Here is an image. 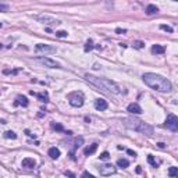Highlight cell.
<instances>
[{
    "label": "cell",
    "mask_w": 178,
    "mask_h": 178,
    "mask_svg": "<svg viewBox=\"0 0 178 178\" xmlns=\"http://www.w3.org/2000/svg\"><path fill=\"white\" fill-rule=\"evenodd\" d=\"M9 4H6V3H0V11L1 13H6V11H9Z\"/></svg>",
    "instance_id": "29"
},
{
    "label": "cell",
    "mask_w": 178,
    "mask_h": 178,
    "mask_svg": "<svg viewBox=\"0 0 178 178\" xmlns=\"http://www.w3.org/2000/svg\"><path fill=\"white\" fill-rule=\"evenodd\" d=\"M99 159H100V160H109V159H110V153H109V152H103L99 156Z\"/></svg>",
    "instance_id": "28"
},
{
    "label": "cell",
    "mask_w": 178,
    "mask_h": 178,
    "mask_svg": "<svg viewBox=\"0 0 178 178\" xmlns=\"http://www.w3.org/2000/svg\"><path fill=\"white\" fill-rule=\"evenodd\" d=\"M168 175H170V177H178V168L177 167H170L168 168Z\"/></svg>",
    "instance_id": "24"
},
{
    "label": "cell",
    "mask_w": 178,
    "mask_h": 178,
    "mask_svg": "<svg viewBox=\"0 0 178 178\" xmlns=\"http://www.w3.org/2000/svg\"><path fill=\"white\" fill-rule=\"evenodd\" d=\"M18 71H20V70H11V71H10V70H4L3 73H4V74H17Z\"/></svg>",
    "instance_id": "31"
},
{
    "label": "cell",
    "mask_w": 178,
    "mask_h": 178,
    "mask_svg": "<svg viewBox=\"0 0 178 178\" xmlns=\"http://www.w3.org/2000/svg\"><path fill=\"white\" fill-rule=\"evenodd\" d=\"M82 143H84V138L82 136H78L77 139H75V145H74V150L75 149H78L79 146H82ZM74 150L71 152V159H74Z\"/></svg>",
    "instance_id": "20"
},
{
    "label": "cell",
    "mask_w": 178,
    "mask_h": 178,
    "mask_svg": "<svg viewBox=\"0 0 178 178\" xmlns=\"http://www.w3.org/2000/svg\"><path fill=\"white\" fill-rule=\"evenodd\" d=\"M68 99V103L73 106V107H82L84 106V93L81 92V90H74L71 93H68L67 96Z\"/></svg>",
    "instance_id": "4"
},
{
    "label": "cell",
    "mask_w": 178,
    "mask_h": 178,
    "mask_svg": "<svg viewBox=\"0 0 178 178\" xmlns=\"http://www.w3.org/2000/svg\"><path fill=\"white\" fill-rule=\"evenodd\" d=\"M38 63H41L43 64L45 67H49V68H61V64L57 63L56 60H52V58H49V57H38L35 58Z\"/></svg>",
    "instance_id": "6"
},
{
    "label": "cell",
    "mask_w": 178,
    "mask_h": 178,
    "mask_svg": "<svg viewBox=\"0 0 178 178\" xmlns=\"http://www.w3.org/2000/svg\"><path fill=\"white\" fill-rule=\"evenodd\" d=\"M93 42H92V41H90V39H89V41H88V42H86V43H85V47H84V50H85V52H86V53H88V52H90V50H92V49H93Z\"/></svg>",
    "instance_id": "23"
},
{
    "label": "cell",
    "mask_w": 178,
    "mask_h": 178,
    "mask_svg": "<svg viewBox=\"0 0 178 178\" xmlns=\"http://www.w3.org/2000/svg\"><path fill=\"white\" fill-rule=\"evenodd\" d=\"M122 122L127 128L139 132V134H143V135H152L153 134V127L146 124L145 121L136 120V118H124Z\"/></svg>",
    "instance_id": "3"
},
{
    "label": "cell",
    "mask_w": 178,
    "mask_h": 178,
    "mask_svg": "<svg viewBox=\"0 0 178 178\" xmlns=\"http://www.w3.org/2000/svg\"><path fill=\"white\" fill-rule=\"evenodd\" d=\"M82 177H89V178H93V175H92V174H89L88 171H84V173H82Z\"/></svg>",
    "instance_id": "34"
},
{
    "label": "cell",
    "mask_w": 178,
    "mask_h": 178,
    "mask_svg": "<svg viewBox=\"0 0 178 178\" xmlns=\"http://www.w3.org/2000/svg\"><path fill=\"white\" fill-rule=\"evenodd\" d=\"M117 166L120 168H127L130 166V162H128L127 159H118V160H117Z\"/></svg>",
    "instance_id": "21"
},
{
    "label": "cell",
    "mask_w": 178,
    "mask_h": 178,
    "mask_svg": "<svg viewBox=\"0 0 178 178\" xmlns=\"http://www.w3.org/2000/svg\"><path fill=\"white\" fill-rule=\"evenodd\" d=\"M127 153H128L130 156H132V157H136V153L134 152V150H131V149H127Z\"/></svg>",
    "instance_id": "32"
},
{
    "label": "cell",
    "mask_w": 178,
    "mask_h": 178,
    "mask_svg": "<svg viewBox=\"0 0 178 178\" xmlns=\"http://www.w3.org/2000/svg\"><path fill=\"white\" fill-rule=\"evenodd\" d=\"M164 125H166V128L170 130V131L177 132L178 131V117L177 115H174V114H168Z\"/></svg>",
    "instance_id": "5"
},
{
    "label": "cell",
    "mask_w": 178,
    "mask_h": 178,
    "mask_svg": "<svg viewBox=\"0 0 178 178\" xmlns=\"http://www.w3.org/2000/svg\"><path fill=\"white\" fill-rule=\"evenodd\" d=\"M35 52L36 53H56V47L50 46V45H45V43H38L35 46Z\"/></svg>",
    "instance_id": "9"
},
{
    "label": "cell",
    "mask_w": 178,
    "mask_h": 178,
    "mask_svg": "<svg viewBox=\"0 0 178 178\" xmlns=\"http://www.w3.org/2000/svg\"><path fill=\"white\" fill-rule=\"evenodd\" d=\"M0 47H1V43H0Z\"/></svg>",
    "instance_id": "38"
},
{
    "label": "cell",
    "mask_w": 178,
    "mask_h": 178,
    "mask_svg": "<svg viewBox=\"0 0 178 178\" xmlns=\"http://www.w3.org/2000/svg\"><path fill=\"white\" fill-rule=\"evenodd\" d=\"M47 155L50 156V159L56 160V159L60 157V150H58L57 147H50V149H49V152H47Z\"/></svg>",
    "instance_id": "17"
},
{
    "label": "cell",
    "mask_w": 178,
    "mask_h": 178,
    "mask_svg": "<svg viewBox=\"0 0 178 178\" xmlns=\"http://www.w3.org/2000/svg\"><path fill=\"white\" fill-rule=\"evenodd\" d=\"M142 79L143 82L149 86V88L155 89V90H159V92H170L171 90V82L168 81L167 78H164L159 74L155 73H146L142 75Z\"/></svg>",
    "instance_id": "1"
},
{
    "label": "cell",
    "mask_w": 178,
    "mask_h": 178,
    "mask_svg": "<svg viewBox=\"0 0 178 178\" xmlns=\"http://www.w3.org/2000/svg\"><path fill=\"white\" fill-rule=\"evenodd\" d=\"M115 32H117V33H125L127 29H121V28H117V29H115Z\"/></svg>",
    "instance_id": "35"
},
{
    "label": "cell",
    "mask_w": 178,
    "mask_h": 178,
    "mask_svg": "<svg viewBox=\"0 0 178 178\" xmlns=\"http://www.w3.org/2000/svg\"><path fill=\"white\" fill-rule=\"evenodd\" d=\"M173 1H177V0H173Z\"/></svg>",
    "instance_id": "39"
},
{
    "label": "cell",
    "mask_w": 178,
    "mask_h": 178,
    "mask_svg": "<svg viewBox=\"0 0 178 178\" xmlns=\"http://www.w3.org/2000/svg\"><path fill=\"white\" fill-rule=\"evenodd\" d=\"M64 174H66V175H68V177H75V174L71 173V171H66Z\"/></svg>",
    "instance_id": "36"
},
{
    "label": "cell",
    "mask_w": 178,
    "mask_h": 178,
    "mask_svg": "<svg viewBox=\"0 0 178 178\" xmlns=\"http://www.w3.org/2000/svg\"><path fill=\"white\" fill-rule=\"evenodd\" d=\"M147 162H149V164H150V166H153V167H157V166H159V163H157L156 160L153 159L152 155H149V156H147Z\"/></svg>",
    "instance_id": "25"
},
{
    "label": "cell",
    "mask_w": 178,
    "mask_h": 178,
    "mask_svg": "<svg viewBox=\"0 0 178 178\" xmlns=\"http://www.w3.org/2000/svg\"><path fill=\"white\" fill-rule=\"evenodd\" d=\"M28 99H26L25 96H22V95H18L16 98V102H14V107H18V106H22V107H26L28 106Z\"/></svg>",
    "instance_id": "11"
},
{
    "label": "cell",
    "mask_w": 178,
    "mask_h": 178,
    "mask_svg": "<svg viewBox=\"0 0 178 178\" xmlns=\"http://www.w3.org/2000/svg\"><path fill=\"white\" fill-rule=\"evenodd\" d=\"M31 95H32V96H35V98H38L41 102H45V103L49 102V95H47V92H41V93H38V92L31 90Z\"/></svg>",
    "instance_id": "14"
},
{
    "label": "cell",
    "mask_w": 178,
    "mask_h": 178,
    "mask_svg": "<svg viewBox=\"0 0 178 178\" xmlns=\"http://www.w3.org/2000/svg\"><path fill=\"white\" fill-rule=\"evenodd\" d=\"M56 36H57V38H67L68 32L67 31H57V32H56Z\"/></svg>",
    "instance_id": "27"
},
{
    "label": "cell",
    "mask_w": 178,
    "mask_h": 178,
    "mask_svg": "<svg viewBox=\"0 0 178 178\" xmlns=\"http://www.w3.org/2000/svg\"><path fill=\"white\" fill-rule=\"evenodd\" d=\"M4 138H7V139H17V134L14 131H6Z\"/></svg>",
    "instance_id": "22"
},
{
    "label": "cell",
    "mask_w": 178,
    "mask_h": 178,
    "mask_svg": "<svg viewBox=\"0 0 178 178\" xmlns=\"http://www.w3.org/2000/svg\"><path fill=\"white\" fill-rule=\"evenodd\" d=\"M25 134L28 136H31V138H36V135H35V134H31V131H29V130H25Z\"/></svg>",
    "instance_id": "33"
},
{
    "label": "cell",
    "mask_w": 178,
    "mask_h": 178,
    "mask_svg": "<svg viewBox=\"0 0 178 178\" xmlns=\"http://www.w3.org/2000/svg\"><path fill=\"white\" fill-rule=\"evenodd\" d=\"M107 107H109V105H107V102H106L105 99L99 98V99L95 100V109H96V110L103 111V110H106Z\"/></svg>",
    "instance_id": "10"
},
{
    "label": "cell",
    "mask_w": 178,
    "mask_h": 178,
    "mask_svg": "<svg viewBox=\"0 0 178 178\" xmlns=\"http://www.w3.org/2000/svg\"><path fill=\"white\" fill-rule=\"evenodd\" d=\"M160 29H163V31H166V32H170V33L173 32V28H171V26L164 25V24H163V25H160Z\"/></svg>",
    "instance_id": "30"
},
{
    "label": "cell",
    "mask_w": 178,
    "mask_h": 178,
    "mask_svg": "<svg viewBox=\"0 0 178 178\" xmlns=\"http://www.w3.org/2000/svg\"><path fill=\"white\" fill-rule=\"evenodd\" d=\"M146 14L147 16H155V14H157L159 13V9H157V6H155V4H149V6H146Z\"/></svg>",
    "instance_id": "18"
},
{
    "label": "cell",
    "mask_w": 178,
    "mask_h": 178,
    "mask_svg": "<svg viewBox=\"0 0 178 178\" xmlns=\"http://www.w3.org/2000/svg\"><path fill=\"white\" fill-rule=\"evenodd\" d=\"M132 46L135 47V49H143L145 47V43L142 42V41H135V42L132 43Z\"/></svg>",
    "instance_id": "26"
},
{
    "label": "cell",
    "mask_w": 178,
    "mask_h": 178,
    "mask_svg": "<svg viewBox=\"0 0 178 178\" xmlns=\"http://www.w3.org/2000/svg\"><path fill=\"white\" fill-rule=\"evenodd\" d=\"M127 111H130V113H132V114H142V113H143L142 109H141V106L138 105V103H131V105H128Z\"/></svg>",
    "instance_id": "12"
},
{
    "label": "cell",
    "mask_w": 178,
    "mask_h": 178,
    "mask_svg": "<svg viewBox=\"0 0 178 178\" xmlns=\"http://www.w3.org/2000/svg\"><path fill=\"white\" fill-rule=\"evenodd\" d=\"M52 128L54 130V131H57V132H64V134H67V135H71L73 132L71 131H67L66 128H64L60 122H52Z\"/></svg>",
    "instance_id": "15"
},
{
    "label": "cell",
    "mask_w": 178,
    "mask_h": 178,
    "mask_svg": "<svg viewBox=\"0 0 178 178\" xmlns=\"http://www.w3.org/2000/svg\"><path fill=\"white\" fill-rule=\"evenodd\" d=\"M85 79L88 81L89 84L95 85L96 88L107 90V92H110V93H114V95L122 93V88H121L118 84H115L114 81H111V79L99 78V77H95V75H90V74H86V75H85Z\"/></svg>",
    "instance_id": "2"
},
{
    "label": "cell",
    "mask_w": 178,
    "mask_h": 178,
    "mask_svg": "<svg viewBox=\"0 0 178 178\" xmlns=\"http://www.w3.org/2000/svg\"><path fill=\"white\" fill-rule=\"evenodd\" d=\"M35 20L39 22H42V24H46V25H58V24H60V21H58L57 18L50 17V16H36Z\"/></svg>",
    "instance_id": "7"
},
{
    "label": "cell",
    "mask_w": 178,
    "mask_h": 178,
    "mask_svg": "<svg viewBox=\"0 0 178 178\" xmlns=\"http://www.w3.org/2000/svg\"><path fill=\"white\" fill-rule=\"evenodd\" d=\"M166 52V47L162 45H153L152 46V53L153 54H164Z\"/></svg>",
    "instance_id": "16"
},
{
    "label": "cell",
    "mask_w": 178,
    "mask_h": 178,
    "mask_svg": "<svg viewBox=\"0 0 178 178\" xmlns=\"http://www.w3.org/2000/svg\"><path fill=\"white\" fill-rule=\"evenodd\" d=\"M1 26H3V24H1V22H0V28H1Z\"/></svg>",
    "instance_id": "37"
},
{
    "label": "cell",
    "mask_w": 178,
    "mask_h": 178,
    "mask_svg": "<svg viewBox=\"0 0 178 178\" xmlns=\"http://www.w3.org/2000/svg\"><path fill=\"white\" fill-rule=\"evenodd\" d=\"M117 171V168L110 164V163H107V164H103V166H100L99 167V173L100 175H103V177H107V175H111V174H115Z\"/></svg>",
    "instance_id": "8"
},
{
    "label": "cell",
    "mask_w": 178,
    "mask_h": 178,
    "mask_svg": "<svg viewBox=\"0 0 178 178\" xmlns=\"http://www.w3.org/2000/svg\"><path fill=\"white\" fill-rule=\"evenodd\" d=\"M22 167L25 168H35V166H36V162L32 159V157H25L24 160H22Z\"/></svg>",
    "instance_id": "13"
},
{
    "label": "cell",
    "mask_w": 178,
    "mask_h": 178,
    "mask_svg": "<svg viewBox=\"0 0 178 178\" xmlns=\"http://www.w3.org/2000/svg\"><path fill=\"white\" fill-rule=\"evenodd\" d=\"M96 149H98V143H92L90 146H88L86 149L84 150L85 156H90V155H93L95 152H96Z\"/></svg>",
    "instance_id": "19"
}]
</instances>
